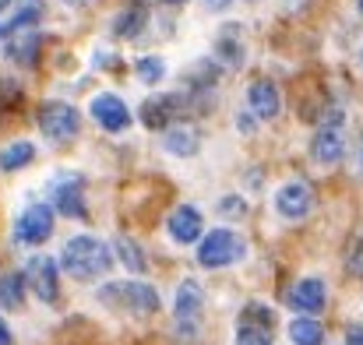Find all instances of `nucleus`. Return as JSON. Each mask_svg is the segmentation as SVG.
<instances>
[{
    "instance_id": "13",
    "label": "nucleus",
    "mask_w": 363,
    "mask_h": 345,
    "mask_svg": "<svg viewBox=\"0 0 363 345\" xmlns=\"http://www.w3.org/2000/svg\"><path fill=\"white\" fill-rule=\"evenodd\" d=\"M92 116H96V123H99L103 130H110V134H121V130L130 127V110L123 106V99H117L113 92H103V96L92 99Z\"/></svg>"
},
{
    "instance_id": "26",
    "label": "nucleus",
    "mask_w": 363,
    "mask_h": 345,
    "mask_svg": "<svg viewBox=\"0 0 363 345\" xmlns=\"http://www.w3.org/2000/svg\"><path fill=\"white\" fill-rule=\"evenodd\" d=\"M134 71H138V78H141L145 85H159V81L166 78L162 57H138V60H134Z\"/></svg>"
},
{
    "instance_id": "3",
    "label": "nucleus",
    "mask_w": 363,
    "mask_h": 345,
    "mask_svg": "<svg viewBox=\"0 0 363 345\" xmlns=\"http://www.w3.org/2000/svg\"><path fill=\"white\" fill-rule=\"evenodd\" d=\"M247 257V239L233 230H212L198 243V264L201 268H230Z\"/></svg>"
},
{
    "instance_id": "35",
    "label": "nucleus",
    "mask_w": 363,
    "mask_h": 345,
    "mask_svg": "<svg viewBox=\"0 0 363 345\" xmlns=\"http://www.w3.org/2000/svg\"><path fill=\"white\" fill-rule=\"evenodd\" d=\"M159 4H169V7H177V4H184V0H159Z\"/></svg>"
},
{
    "instance_id": "24",
    "label": "nucleus",
    "mask_w": 363,
    "mask_h": 345,
    "mask_svg": "<svg viewBox=\"0 0 363 345\" xmlns=\"http://www.w3.org/2000/svg\"><path fill=\"white\" fill-rule=\"evenodd\" d=\"M113 250L121 254V261H123V268H127V271L141 275V271L148 268V261H145V250H141V243H138V239H130V236H117Z\"/></svg>"
},
{
    "instance_id": "5",
    "label": "nucleus",
    "mask_w": 363,
    "mask_h": 345,
    "mask_svg": "<svg viewBox=\"0 0 363 345\" xmlns=\"http://www.w3.org/2000/svg\"><path fill=\"white\" fill-rule=\"evenodd\" d=\"M82 127V113L71 106V103H60V99H50L39 106V130L50 137V141H71Z\"/></svg>"
},
{
    "instance_id": "9",
    "label": "nucleus",
    "mask_w": 363,
    "mask_h": 345,
    "mask_svg": "<svg viewBox=\"0 0 363 345\" xmlns=\"http://www.w3.org/2000/svg\"><path fill=\"white\" fill-rule=\"evenodd\" d=\"M50 232H53V205H43V201L39 205H28L21 212V219L14 222V239L18 243H28V247L46 243Z\"/></svg>"
},
{
    "instance_id": "32",
    "label": "nucleus",
    "mask_w": 363,
    "mask_h": 345,
    "mask_svg": "<svg viewBox=\"0 0 363 345\" xmlns=\"http://www.w3.org/2000/svg\"><path fill=\"white\" fill-rule=\"evenodd\" d=\"M205 4H208V7H212V11H223V7H230V4H233V0H205Z\"/></svg>"
},
{
    "instance_id": "2",
    "label": "nucleus",
    "mask_w": 363,
    "mask_h": 345,
    "mask_svg": "<svg viewBox=\"0 0 363 345\" xmlns=\"http://www.w3.org/2000/svg\"><path fill=\"white\" fill-rule=\"evenodd\" d=\"M99 300L121 314H138V317H148L162 307V296L148 282H110L99 289Z\"/></svg>"
},
{
    "instance_id": "36",
    "label": "nucleus",
    "mask_w": 363,
    "mask_h": 345,
    "mask_svg": "<svg viewBox=\"0 0 363 345\" xmlns=\"http://www.w3.org/2000/svg\"><path fill=\"white\" fill-rule=\"evenodd\" d=\"M357 11H360V14H363V0H357Z\"/></svg>"
},
{
    "instance_id": "27",
    "label": "nucleus",
    "mask_w": 363,
    "mask_h": 345,
    "mask_svg": "<svg viewBox=\"0 0 363 345\" xmlns=\"http://www.w3.org/2000/svg\"><path fill=\"white\" fill-rule=\"evenodd\" d=\"M219 212H223V215H243V212H247V201L237 198V194H230V198L219 201Z\"/></svg>"
},
{
    "instance_id": "25",
    "label": "nucleus",
    "mask_w": 363,
    "mask_h": 345,
    "mask_svg": "<svg viewBox=\"0 0 363 345\" xmlns=\"http://www.w3.org/2000/svg\"><path fill=\"white\" fill-rule=\"evenodd\" d=\"M289 339H293V345H321L325 342V328L314 317H296L289 324Z\"/></svg>"
},
{
    "instance_id": "4",
    "label": "nucleus",
    "mask_w": 363,
    "mask_h": 345,
    "mask_svg": "<svg viewBox=\"0 0 363 345\" xmlns=\"http://www.w3.org/2000/svg\"><path fill=\"white\" fill-rule=\"evenodd\" d=\"M201 314H205V293L194 278H184L177 289V303H173V328L180 339H194L201 332Z\"/></svg>"
},
{
    "instance_id": "23",
    "label": "nucleus",
    "mask_w": 363,
    "mask_h": 345,
    "mask_svg": "<svg viewBox=\"0 0 363 345\" xmlns=\"http://www.w3.org/2000/svg\"><path fill=\"white\" fill-rule=\"evenodd\" d=\"M32 159H35V145H32V141H14V145H7V148L0 152V169H4V173H14V169L28 166Z\"/></svg>"
},
{
    "instance_id": "34",
    "label": "nucleus",
    "mask_w": 363,
    "mask_h": 345,
    "mask_svg": "<svg viewBox=\"0 0 363 345\" xmlns=\"http://www.w3.org/2000/svg\"><path fill=\"white\" fill-rule=\"evenodd\" d=\"M71 7H89V4H96V0H67Z\"/></svg>"
},
{
    "instance_id": "17",
    "label": "nucleus",
    "mask_w": 363,
    "mask_h": 345,
    "mask_svg": "<svg viewBox=\"0 0 363 345\" xmlns=\"http://www.w3.org/2000/svg\"><path fill=\"white\" fill-rule=\"evenodd\" d=\"M247 99H250V110L257 120H275L279 110H282V96H279V85L275 81H254L250 85V92H247Z\"/></svg>"
},
{
    "instance_id": "20",
    "label": "nucleus",
    "mask_w": 363,
    "mask_h": 345,
    "mask_svg": "<svg viewBox=\"0 0 363 345\" xmlns=\"http://www.w3.org/2000/svg\"><path fill=\"white\" fill-rule=\"evenodd\" d=\"M187 103V96H152L141 106V120L148 127H166L173 116H180V106Z\"/></svg>"
},
{
    "instance_id": "21",
    "label": "nucleus",
    "mask_w": 363,
    "mask_h": 345,
    "mask_svg": "<svg viewBox=\"0 0 363 345\" xmlns=\"http://www.w3.org/2000/svg\"><path fill=\"white\" fill-rule=\"evenodd\" d=\"M145 25H148V4H145V0H130L121 14L113 18V35L138 39V35L145 32Z\"/></svg>"
},
{
    "instance_id": "7",
    "label": "nucleus",
    "mask_w": 363,
    "mask_h": 345,
    "mask_svg": "<svg viewBox=\"0 0 363 345\" xmlns=\"http://www.w3.org/2000/svg\"><path fill=\"white\" fill-rule=\"evenodd\" d=\"M25 282H28V289H32L43 303H53L57 293H60V261H53V257H46V254L28 257V264H25Z\"/></svg>"
},
{
    "instance_id": "10",
    "label": "nucleus",
    "mask_w": 363,
    "mask_h": 345,
    "mask_svg": "<svg viewBox=\"0 0 363 345\" xmlns=\"http://www.w3.org/2000/svg\"><path fill=\"white\" fill-rule=\"evenodd\" d=\"M50 198H53V208L67 219H85V191H82V176L74 173H64V176H53L50 183Z\"/></svg>"
},
{
    "instance_id": "12",
    "label": "nucleus",
    "mask_w": 363,
    "mask_h": 345,
    "mask_svg": "<svg viewBox=\"0 0 363 345\" xmlns=\"http://www.w3.org/2000/svg\"><path fill=\"white\" fill-rule=\"evenodd\" d=\"M212 50H216V60H223L226 67H243V60H247L243 25H237V21H226V25L216 32V43H212Z\"/></svg>"
},
{
    "instance_id": "18",
    "label": "nucleus",
    "mask_w": 363,
    "mask_h": 345,
    "mask_svg": "<svg viewBox=\"0 0 363 345\" xmlns=\"http://www.w3.org/2000/svg\"><path fill=\"white\" fill-rule=\"evenodd\" d=\"M39 46H43V35H39L35 28H21V32H14V35L4 39V53H7V60L25 64V67L39 57Z\"/></svg>"
},
{
    "instance_id": "33",
    "label": "nucleus",
    "mask_w": 363,
    "mask_h": 345,
    "mask_svg": "<svg viewBox=\"0 0 363 345\" xmlns=\"http://www.w3.org/2000/svg\"><path fill=\"white\" fill-rule=\"evenodd\" d=\"M357 166H360V173H363V134H360V145H357Z\"/></svg>"
},
{
    "instance_id": "8",
    "label": "nucleus",
    "mask_w": 363,
    "mask_h": 345,
    "mask_svg": "<svg viewBox=\"0 0 363 345\" xmlns=\"http://www.w3.org/2000/svg\"><path fill=\"white\" fill-rule=\"evenodd\" d=\"M311 208H314V191H311V183L289 180V183H282V187L275 191V212H279L282 219L300 222V219L311 215Z\"/></svg>"
},
{
    "instance_id": "6",
    "label": "nucleus",
    "mask_w": 363,
    "mask_h": 345,
    "mask_svg": "<svg viewBox=\"0 0 363 345\" xmlns=\"http://www.w3.org/2000/svg\"><path fill=\"white\" fill-rule=\"evenodd\" d=\"M46 14V0H0V43L21 28H35Z\"/></svg>"
},
{
    "instance_id": "19",
    "label": "nucleus",
    "mask_w": 363,
    "mask_h": 345,
    "mask_svg": "<svg viewBox=\"0 0 363 345\" xmlns=\"http://www.w3.org/2000/svg\"><path fill=\"white\" fill-rule=\"evenodd\" d=\"M162 148H166L169 155L191 159V155H198V148H201V134H198V127H191V123L166 127V134H162Z\"/></svg>"
},
{
    "instance_id": "29",
    "label": "nucleus",
    "mask_w": 363,
    "mask_h": 345,
    "mask_svg": "<svg viewBox=\"0 0 363 345\" xmlns=\"http://www.w3.org/2000/svg\"><path fill=\"white\" fill-rule=\"evenodd\" d=\"M237 130H243V134H250V130H254V120H247V116L240 113V120H237Z\"/></svg>"
},
{
    "instance_id": "31",
    "label": "nucleus",
    "mask_w": 363,
    "mask_h": 345,
    "mask_svg": "<svg viewBox=\"0 0 363 345\" xmlns=\"http://www.w3.org/2000/svg\"><path fill=\"white\" fill-rule=\"evenodd\" d=\"M0 345H11V328L0 321Z\"/></svg>"
},
{
    "instance_id": "14",
    "label": "nucleus",
    "mask_w": 363,
    "mask_h": 345,
    "mask_svg": "<svg viewBox=\"0 0 363 345\" xmlns=\"http://www.w3.org/2000/svg\"><path fill=\"white\" fill-rule=\"evenodd\" d=\"M342 152H346V141H342L339 123H321L314 141H311V159L318 166H335L342 159Z\"/></svg>"
},
{
    "instance_id": "15",
    "label": "nucleus",
    "mask_w": 363,
    "mask_h": 345,
    "mask_svg": "<svg viewBox=\"0 0 363 345\" xmlns=\"http://www.w3.org/2000/svg\"><path fill=\"white\" fill-rule=\"evenodd\" d=\"M166 230H169V236H173L177 243H198L205 222H201V212H198L194 205H177V208L169 212V219H166Z\"/></svg>"
},
{
    "instance_id": "22",
    "label": "nucleus",
    "mask_w": 363,
    "mask_h": 345,
    "mask_svg": "<svg viewBox=\"0 0 363 345\" xmlns=\"http://www.w3.org/2000/svg\"><path fill=\"white\" fill-rule=\"evenodd\" d=\"M25 275H18V271H7V275H0V307H7V310H21L25 307Z\"/></svg>"
},
{
    "instance_id": "1",
    "label": "nucleus",
    "mask_w": 363,
    "mask_h": 345,
    "mask_svg": "<svg viewBox=\"0 0 363 345\" xmlns=\"http://www.w3.org/2000/svg\"><path fill=\"white\" fill-rule=\"evenodd\" d=\"M113 264L110 247L96 236H71L60 250V268L74 278V282H96L99 275H106Z\"/></svg>"
},
{
    "instance_id": "30",
    "label": "nucleus",
    "mask_w": 363,
    "mask_h": 345,
    "mask_svg": "<svg viewBox=\"0 0 363 345\" xmlns=\"http://www.w3.org/2000/svg\"><path fill=\"white\" fill-rule=\"evenodd\" d=\"M346 342H350V345H363V332H360V328H353V332H350V339H346Z\"/></svg>"
},
{
    "instance_id": "11",
    "label": "nucleus",
    "mask_w": 363,
    "mask_h": 345,
    "mask_svg": "<svg viewBox=\"0 0 363 345\" xmlns=\"http://www.w3.org/2000/svg\"><path fill=\"white\" fill-rule=\"evenodd\" d=\"M272 328H275V317L268 307L261 303H250L240 317V332H237V345H275L272 339Z\"/></svg>"
},
{
    "instance_id": "16",
    "label": "nucleus",
    "mask_w": 363,
    "mask_h": 345,
    "mask_svg": "<svg viewBox=\"0 0 363 345\" xmlns=\"http://www.w3.org/2000/svg\"><path fill=\"white\" fill-rule=\"evenodd\" d=\"M325 282L321 278H300L293 289H289V303H293V310H300V314H321L325 310Z\"/></svg>"
},
{
    "instance_id": "28",
    "label": "nucleus",
    "mask_w": 363,
    "mask_h": 345,
    "mask_svg": "<svg viewBox=\"0 0 363 345\" xmlns=\"http://www.w3.org/2000/svg\"><path fill=\"white\" fill-rule=\"evenodd\" d=\"M350 268H353V271L363 278V232L353 239V250H350Z\"/></svg>"
},
{
    "instance_id": "37",
    "label": "nucleus",
    "mask_w": 363,
    "mask_h": 345,
    "mask_svg": "<svg viewBox=\"0 0 363 345\" xmlns=\"http://www.w3.org/2000/svg\"><path fill=\"white\" fill-rule=\"evenodd\" d=\"M360 67H363V46H360Z\"/></svg>"
}]
</instances>
